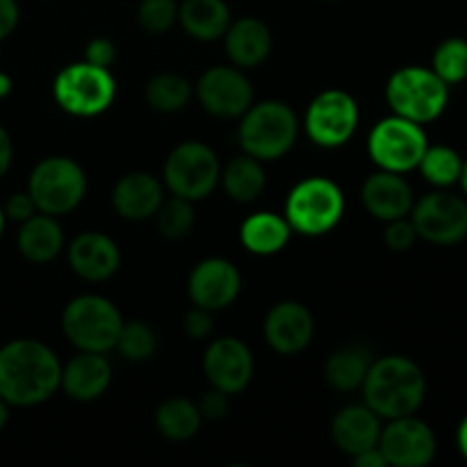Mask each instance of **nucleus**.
Listing matches in <instances>:
<instances>
[{
  "mask_svg": "<svg viewBox=\"0 0 467 467\" xmlns=\"http://www.w3.org/2000/svg\"><path fill=\"white\" fill-rule=\"evenodd\" d=\"M62 365L39 340H12L0 347V397L14 406H35L59 388Z\"/></svg>",
  "mask_w": 467,
  "mask_h": 467,
  "instance_id": "obj_1",
  "label": "nucleus"
},
{
  "mask_svg": "<svg viewBox=\"0 0 467 467\" xmlns=\"http://www.w3.org/2000/svg\"><path fill=\"white\" fill-rule=\"evenodd\" d=\"M363 390L365 406H369L379 418H406L422 406L427 379L422 369L406 356H386L372 360Z\"/></svg>",
  "mask_w": 467,
  "mask_h": 467,
  "instance_id": "obj_2",
  "label": "nucleus"
},
{
  "mask_svg": "<svg viewBox=\"0 0 467 467\" xmlns=\"http://www.w3.org/2000/svg\"><path fill=\"white\" fill-rule=\"evenodd\" d=\"M299 135V121L295 112L281 100H265V103L251 105L242 114L240 146L251 158L278 160L295 146Z\"/></svg>",
  "mask_w": 467,
  "mask_h": 467,
  "instance_id": "obj_3",
  "label": "nucleus"
},
{
  "mask_svg": "<svg viewBox=\"0 0 467 467\" xmlns=\"http://www.w3.org/2000/svg\"><path fill=\"white\" fill-rule=\"evenodd\" d=\"M386 99L395 114L415 123L436 121L450 100V85L442 82L431 68L404 67L388 80Z\"/></svg>",
  "mask_w": 467,
  "mask_h": 467,
  "instance_id": "obj_4",
  "label": "nucleus"
},
{
  "mask_svg": "<svg viewBox=\"0 0 467 467\" xmlns=\"http://www.w3.org/2000/svg\"><path fill=\"white\" fill-rule=\"evenodd\" d=\"M121 327L123 319L117 306L99 295L76 296L62 313L64 336L80 351L103 354L114 349Z\"/></svg>",
  "mask_w": 467,
  "mask_h": 467,
  "instance_id": "obj_5",
  "label": "nucleus"
},
{
  "mask_svg": "<svg viewBox=\"0 0 467 467\" xmlns=\"http://www.w3.org/2000/svg\"><path fill=\"white\" fill-rule=\"evenodd\" d=\"M87 192V176L80 164L64 155L46 158L32 169L27 194L36 210L46 214H67L80 205Z\"/></svg>",
  "mask_w": 467,
  "mask_h": 467,
  "instance_id": "obj_6",
  "label": "nucleus"
},
{
  "mask_svg": "<svg viewBox=\"0 0 467 467\" xmlns=\"http://www.w3.org/2000/svg\"><path fill=\"white\" fill-rule=\"evenodd\" d=\"M345 213V194L328 178H306L290 192L285 219L301 235H324L333 231Z\"/></svg>",
  "mask_w": 467,
  "mask_h": 467,
  "instance_id": "obj_7",
  "label": "nucleus"
},
{
  "mask_svg": "<svg viewBox=\"0 0 467 467\" xmlns=\"http://www.w3.org/2000/svg\"><path fill=\"white\" fill-rule=\"evenodd\" d=\"M53 94L64 112L73 117H96L112 105L117 85L109 68L76 62L57 73Z\"/></svg>",
  "mask_w": 467,
  "mask_h": 467,
  "instance_id": "obj_8",
  "label": "nucleus"
},
{
  "mask_svg": "<svg viewBox=\"0 0 467 467\" xmlns=\"http://www.w3.org/2000/svg\"><path fill=\"white\" fill-rule=\"evenodd\" d=\"M427 146L422 126L400 114L379 121L368 140L369 158L381 169L395 173H406L418 167Z\"/></svg>",
  "mask_w": 467,
  "mask_h": 467,
  "instance_id": "obj_9",
  "label": "nucleus"
},
{
  "mask_svg": "<svg viewBox=\"0 0 467 467\" xmlns=\"http://www.w3.org/2000/svg\"><path fill=\"white\" fill-rule=\"evenodd\" d=\"M222 169L210 146L185 141L169 153L164 162V182L176 196L201 201L217 187Z\"/></svg>",
  "mask_w": 467,
  "mask_h": 467,
  "instance_id": "obj_10",
  "label": "nucleus"
},
{
  "mask_svg": "<svg viewBox=\"0 0 467 467\" xmlns=\"http://www.w3.org/2000/svg\"><path fill=\"white\" fill-rule=\"evenodd\" d=\"M358 128V103L342 89H328L315 96L306 112V132L324 149L347 144Z\"/></svg>",
  "mask_w": 467,
  "mask_h": 467,
  "instance_id": "obj_11",
  "label": "nucleus"
},
{
  "mask_svg": "<svg viewBox=\"0 0 467 467\" xmlns=\"http://www.w3.org/2000/svg\"><path fill=\"white\" fill-rule=\"evenodd\" d=\"M418 237L431 244H459L467 237V203L450 192H433L413 203L410 210Z\"/></svg>",
  "mask_w": 467,
  "mask_h": 467,
  "instance_id": "obj_12",
  "label": "nucleus"
},
{
  "mask_svg": "<svg viewBox=\"0 0 467 467\" xmlns=\"http://www.w3.org/2000/svg\"><path fill=\"white\" fill-rule=\"evenodd\" d=\"M379 450L386 456L388 465L424 467L433 461L438 445L429 424L413 415H406V418L390 420V424L381 429Z\"/></svg>",
  "mask_w": 467,
  "mask_h": 467,
  "instance_id": "obj_13",
  "label": "nucleus"
},
{
  "mask_svg": "<svg viewBox=\"0 0 467 467\" xmlns=\"http://www.w3.org/2000/svg\"><path fill=\"white\" fill-rule=\"evenodd\" d=\"M196 96L210 114L222 119L242 117L254 103L249 78L233 67H213L201 76Z\"/></svg>",
  "mask_w": 467,
  "mask_h": 467,
  "instance_id": "obj_14",
  "label": "nucleus"
},
{
  "mask_svg": "<svg viewBox=\"0 0 467 467\" xmlns=\"http://www.w3.org/2000/svg\"><path fill=\"white\" fill-rule=\"evenodd\" d=\"M203 369L213 388L226 395H237L254 377V356L237 337H219L205 351Z\"/></svg>",
  "mask_w": 467,
  "mask_h": 467,
  "instance_id": "obj_15",
  "label": "nucleus"
},
{
  "mask_svg": "<svg viewBox=\"0 0 467 467\" xmlns=\"http://www.w3.org/2000/svg\"><path fill=\"white\" fill-rule=\"evenodd\" d=\"M242 287V276L233 263L223 258H208L194 267L190 274V299L199 308L223 310L237 299Z\"/></svg>",
  "mask_w": 467,
  "mask_h": 467,
  "instance_id": "obj_16",
  "label": "nucleus"
},
{
  "mask_svg": "<svg viewBox=\"0 0 467 467\" xmlns=\"http://www.w3.org/2000/svg\"><path fill=\"white\" fill-rule=\"evenodd\" d=\"M265 340L278 354H299L313 340L315 322L306 306L296 301L276 304L265 317Z\"/></svg>",
  "mask_w": 467,
  "mask_h": 467,
  "instance_id": "obj_17",
  "label": "nucleus"
},
{
  "mask_svg": "<svg viewBox=\"0 0 467 467\" xmlns=\"http://www.w3.org/2000/svg\"><path fill=\"white\" fill-rule=\"evenodd\" d=\"M363 203L372 217L381 222L409 217L413 210V190L401 178V173L381 171L372 173L363 185Z\"/></svg>",
  "mask_w": 467,
  "mask_h": 467,
  "instance_id": "obj_18",
  "label": "nucleus"
},
{
  "mask_svg": "<svg viewBox=\"0 0 467 467\" xmlns=\"http://www.w3.org/2000/svg\"><path fill=\"white\" fill-rule=\"evenodd\" d=\"M121 263L119 246L103 233H82L68 246V265L85 281H105Z\"/></svg>",
  "mask_w": 467,
  "mask_h": 467,
  "instance_id": "obj_19",
  "label": "nucleus"
},
{
  "mask_svg": "<svg viewBox=\"0 0 467 467\" xmlns=\"http://www.w3.org/2000/svg\"><path fill=\"white\" fill-rule=\"evenodd\" d=\"M109 381H112V368L103 354L82 351L62 368L59 388H64L67 395L78 401H94L108 390Z\"/></svg>",
  "mask_w": 467,
  "mask_h": 467,
  "instance_id": "obj_20",
  "label": "nucleus"
},
{
  "mask_svg": "<svg viewBox=\"0 0 467 467\" xmlns=\"http://www.w3.org/2000/svg\"><path fill=\"white\" fill-rule=\"evenodd\" d=\"M379 415L369 406H347L333 420V441L337 450L349 454L351 459L379 445L381 438V422Z\"/></svg>",
  "mask_w": 467,
  "mask_h": 467,
  "instance_id": "obj_21",
  "label": "nucleus"
},
{
  "mask_svg": "<svg viewBox=\"0 0 467 467\" xmlns=\"http://www.w3.org/2000/svg\"><path fill=\"white\" fill-rule=\"evenodd\" d=\"M162 201V185L158 178L146 171L128 173L114 185L112 192L114 210L123 219H132V222L153 217Z\"/></svg>",
  "mask_w": 467,
  "mask_h": 467,
  "instance_id": "obj_22",
  "label": "nucleus"
},
{
  "mask_svg": "<svg viewBox=\"0 0 467 467\" xmlns=\"http://www.w3.org/2000/svg\"><path fill=\"white\" fill-rule=\"evenodd\" d=\"M226 53L233 64L254 68L272 53V32L260 18H240L226 30Z\"/></svg>",
  "mask_w": 467,
  "mask_h": 467,
  "instance_id": "obj_23",
  "label": "nucleus"
},
{
  "mask_svg": "<svg viewBox=\"0 0 467 467\" xmlns=\"http://www.w3.org/2000/svg\"><path fill=\"white\" fill-rule=\"evenodd\" d=\"M64 246V233L53 214H32L18 231V251L30 263H50Z\"/></svg>",
  "mask_w": 467,
  "mask_h": 467,
  "instance_id": "obj_24",
  "label": "nucleus"
},
{
  "mask_svg": "<svg viewBox=\"0 0 467 467\" xmlns=\"http://www.w3.org/2000/svg\"><path fill=\"white\" fill-rule=\"evenodd\" d=\"M178 18L190 36L213 41L226 35L231 26V9L223 0H185L178 7Z\"/></svg>",
  "mask_w": 467,
  "mask_h": 467,
  "instance_id": "obj_25",
  "label": "nucleus"
},
{
  "mask_svg": "<svg viewBox=\"0 0 467 467\" xmlns=\"http://www.w3.org/2000/svg\"><path fill=\"white\" fill-rule=\"evenodd\" d=\"M290 223L285 217H278L274 213L251 214L240 228V240L246 251L255 255L278 254L290 240Z\"/></svg>",
  "mask_w": 467,
  "mask_h": 467,
  "instance_id": "obj_26",
  "label": "nucleus"
},
{
  "mask_svg": "<svg viewBox=\"0 0 467 467\" xmlns=\"http://www.w3.org/2000/svg\"><path fill=\"white\" fill-rule=\"evenodd\" d=\"M369 368H372V354H369L368 347H342L328 356L327 365H324V379L336 390L349 392L363 386Z\"/></svg>",
  "mask_w": 467,
  "mask_h": 467,
  "instance_id": "obj_27",
  "label": "nucleus"
},
{
  "mask_svg": "<svg viewBox=\"0 0 467 467\" xmlns=\"http://www.w3.org/2000/svg\"><path fill=\"white\" fill-rule=\"evenodd\" d=\"M219 178L223 181L226 194L231 199L240 201V203L255 201L265 192V185H267V178H265V169L260 164V160L251 158L246 153L240 155V158H233Z\"/></svg>",
  "mask_w": 467,
  "mask_h": 467,
  "instance_id": "obj_28",
  "label": "nucleus"
},
{
  "mask_svg": "<svg viewBox=\"0 0 467 467\" xmlns=\"http://www.w3.org/2000/svg\"><path fill=\"white\" fill-rule=\"evenodd\" d=\"M201 422L203 418L199 413V406L182 397L167 400L155 410V427L169 441H190L199 433Z\"/></svg>",
  "mask_w": 467,
  "mask_h": 467,
  "instance_id": "obj_29",
  "label": "nucleus"
},
{
  "mask_svg": "<svg viewBox=\"0 0 467 467\" xmlns=\"http://www.w3.org/2000/svg\"><path fill=\"white\" fill-rule=\"evenodd\" d=\"M192 99V85L178 73H160L146 85V103L158 112H178Z\"/></svg>",
  "mask_w": 467,
  "mask_h": 467,
  "instance_id": "obj_30",
  "label": "nucleus"
},
{
  "mask_svg": "<svg viewBox=\"0 0 467 467\" xmlns=\"http://www.w3.org/2000/svg\"><path fill=\"white\" fill-rule=\"evenodd\" d=\"M418 167L431 185L450 187L454 182H459L463 160L450 146H427Z\"/></svg>",
  "mask_w": 467,
  "mask_h": 467,
  "instance_id": "obj_31",
  "label": "nucleus"
},
{
  "mask_svg": "<svg viewBox=\"0 0 467 467\" xmlns=\"http://www.w3.org/2000/svg\"><path fill=\"white\" fill-rule=\"evenodd\" d=\"M192 203L194 201L182 199V196L176 194H173V199L162 201L158 213L153 214L155 222H158L160 235L167 237V240H181V237L190 235L192 226L196 222V213Z\"/></svg>",
  "mask_w": 467,
  "mask_h": 467,
  "instance_id": "obj_32",
  "label": "nucleus"
},
{
  "mask_svg": "<svg viewBox=\"0 0 467 467\" xmlns=\"http://www.w3.org/2000/svg\"><path fill=\"white\" fill-rule=\"evenodd\" d=\"M433 73L447 85H459L467 78V41L451 36L433 53Z\"/></svg>",
  "mask_w": 467,
  "mask_h": 467,
  "instance_id": "obj_33",
  "label": "nucleus"
},
{
  "mask_svg": "<svg viewBox=\"0 0 467 467\" xmlns=\"http://www.w3.org/2000/svg\"><path fill=\"white\" fill-rule=\"evenodd\" d=\"M117 347L121 356L130 363H141L149 360L158 349V337L153 328L144 322H126L121 327V333L117 337Z\"/></svg>",
  "mask_w": 467,
  "mask_h": 467,
  "instance_id": "obj_34",
  "label": "nucleus"
},
{
  "mask_svg": "<svg viewBox=\"0 0 467 467\" xmlns=\"http://www.w3.org/2000/svg\"><path fill=\"white\" fill-rule=\"evenodd\" d=\"M137 21L149 35H164L178 21L176 0H141L137 7Z\"/></svg>",
  "mask_w": 467,
  "mask_h": 467,
  "instance_id": "obj_35",
  "label": "nucleus"
},
{
  "mask_svg": "<svg viewBox=\"0 0 467 467\" xmlns=\"http://www.w3.org/2000/svg\"><path fill=\"white\" fill-rule=\"evenodd\" d=\"M415 240H418V231H415L413 222H409L406 217L392 219L388 222L386 228V244L392 251H409L413 249Z\"/></svg>",
  "mask_w": 467,
  "mask_h": 467,
  "instance_id": "obj_36",
  "label": "nucleus"
},
{
  "mask_svg": "<svg viewBox=\"0 0 467 467\" xmlns=\"http://www.w3.org/2000/svg\"><path fill=\"white\" fill-rule=\"evenodd\" d=\"M228 409H231V401H228L226 392L213 388L210 392H205L199 401V413L205 420H223L226 418Z\"/></svg>",
  "mask_w": 467,
  "mask_h": 467,
  "instance_id": "obj_37",
  "label": "nucleus"
},
{
  "mask_svg": "<svg viewBox=\"0 0 467 467\" xmlns=\"http://www.w3.org/2000/svg\"><path fill=\"white\" fill-rule=\"evenodd\" d=\"M114 57H117V48L109 39L99 36V39H91L85 48V62L94 64V67L109 68L112 67Z\"/></svg>",
  "mask_w": 467,
  "mask_h": 467,
  "instance_id": "obj_38",
  "label": "nucleus"
},
{
  "mask_svg": "<svg viewBox=\"0 0 467 467\" xmlns=\"http://www.w3.org/2000/svg\"><path fill=\"white\" fill-rule=\"evenodd\" d=\"M185 333L190 337H194V340L208 337L210 333H213V315H210V310L194 306V308L185 315Z\"/></svg>",
  "mask_w": 467,
  "mask_h": 467,
  "instance_id": "obj_39",
  "label": "nucleus"
},
{
  "mask_svg": "<svg viewBox=\"0 0 467 467\" xmlns=\"http://www.w3.org/2000/svg\"><path fill=\"white\" fill-rule=\"evenodd\" d=\"M5 214H7L9 219H14V222H26V219H30L32 214L36 213V205L35 201H32V196L27 194V192H18V194L9 196L7 203H5Z\"/></svg>",
  "mask_w": 467,
  "mask_h": 467,
  "instance_id": "obj_40",
  "label": "nucleus"
},
{
  "mask_svg": "<svg viewBox=\"0 0 467 467\" xmlns=\"http://www.w3.org/2000/svg\"><path fill=\"white\" fill-rule=\"evenodd\" d=\"M18 26L16 0H0V41L12 35Z\"/></svg>",
  "mask_w": 467,
  "mask_h": 467,
  "instance_id": "obj_41",
  "label": "nucleus"
},
{
  "mask_svg": "<svg viewBox=\"0 0 467 467\" xmlns=\"http://www.w3.org/2000/svg\"><path fill=\"white\" fill-rule=\"evenodd\" d=\"M12 155H14V146H12V140H9V132L0 126V178L7 173L9 164H12Z\"/></svg>",
  "mask_w": 467,
  "mask_h": 467,
  "instance_id": "obj_42",
  "label": "nucleus"
},
{
  "mask_svg": "<svg viewBox=\"0 0 467 467\" xmlns=\"http://www.w3.org/2000/svg\"><path fill=\"white\" fill-rule=\"evenodd\" d=\"M354 463H356V467H386L388 461L377 445V447H372V450L363 451V454L354 456Z\"/></svg>",
  "mask_w": 467,
  "mask_h": 467,
  "instance_id": "obj_43",
  "label": "nucleus"
},
{
  "mask_svg": "<svg viewBox=\"0 0 467 467\" xmlns=\"http://www.w3.org/2000/svg\"><path fill=\"white\" fill-rule=\"evenodd\" d=\"M456 442H459L461 454H463L465 459H467V418L463 420V422H461V427H459V436H456Z\"/></svg>",
  "mask_w": 467,
  "mask_h": 467,
  "instance_id": "obj_44",
  "label": "nucleus"
},
{
  "mask_svg": "<svg viewBox=\"0 0 467 467\" xmlns=\"http://www.w3.org/2000/svg\"><path fill=\"white\" fill-rule=\"evenodd\" d=\"M9 91H12V78L7 73H0V99L9 96Z\"/></svg>",
  "mask_w": 467,
  "mask_h": 467,
  "instance_id": "obj_45",
  "label": "nucleus"
},
{
  "mask_svg": "<svg viewBox=\"0 0 467 467\" xmlns=\"http://www.w3.org/2000/svg\"><path fill=\"white\" fill-rule=\"evenodd\" d=\"M7 418H9V410H7V401L3 400V397H0V429L5 427V424H7Z\"/></svg>",
  "mask_w": 467,
  "mask_h": 467,
  "instance_id": "obj_46",
  "label": "nucleus"
},
{
  "mask_svg": "<svg viewBox=\"0 0 467 467\" xmlns=\"http://www.w3.org/2000/svg\"><path fill=\"white\" fill-rule=\"evenodd\" d=\"M461 185H463V190H465V194H467V160L463 162V169H461Z\"/></svg>",
  "mask_w": 467,
  "mask_h": 467,
  "instance_id": "obj_47",
  "label": "nucleus"
},
{
  "mask_svg": "<svg viewBox=\"0 0 467 467\" xmlns=\"http://www.w3.org/2000/svg\"><path fill=\"white\" fill-rule=\"evenodd\" d=\"M3 226H5V213L0 210V233H3Z\"/></svg>",
  "mask_w": 467,
  "mask_h": 467,
  "instance_id": "obj_48",
  "label": "nucleus"
}]
</instances>
